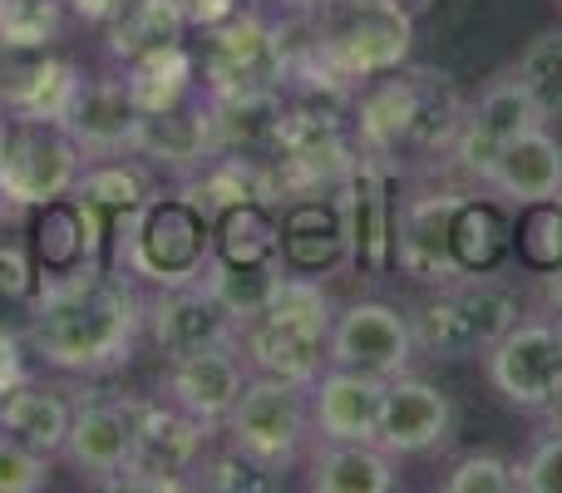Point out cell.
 <instances>
[{
  "instance_id": "obj_22",
  "label": "cell",
  "mask_w": 562,
  "mask_h": 493,
  "mask_svg": "<svg viewBox=\"0 0 562 493\" xmlns=\"http://www.w3.org/2000/svg\"><path fill=\"white\" fill-rule=\"evenodd\" d=\"M134 154L154 168H168V173H198L217 154V124L207 89H198L193 99L164 109V114H138Z\"/></svg>"
},
{
  "instance_id": "obj_10",
  "label": "cell",
  "mask_w": 562,
  "mask_h": 493,
  "mask_svg": "<svg viewBox=\"0 0 562 493\" xmlns=\"http://www.w3.org/2000/svg\"><path fill=\"white\" fill-rule=\"evenodd\" d=\"M217 429L173 410L168 400H144L138 410V445L124 489H198V469L213 455Z\"/></svg>"
},
{
  "instance_id": "obj_31",
  "label": "cell",
  "mask_w": 562,
  "mask_h": 493,
  "mask_svg": "<svg viewBox=\"0 0 562 493\" xmlns=\"http://www.w3.org/2000/svg\"><path fill=\"white\" fill-rule=\"evenodd\" d=\"M183 35H188V20L173 0H124V5L114 10V20L104 25L109 59H114V65L144 59L168 45H183Z\"/></svg>"
},
{
  "instance_id": "obj_2",
  "label": "cell",
  "mask_w": 562,
  "mask_h": 493,
  "mask_svg": "<svg viewBox=\"0 0 562 493\" xmlns=\"http://www.w3.org/2000/svg\"><path fill=\"white\" fill-rule=\"evenodd\" d=\"M356 144L375 158L400 154H449L464 128L469 104L459 99L454 79L435 69H390L360 85L350 104Z\"/></svg>"
},
{
  "instance_id": "obj_4",
  "label": "cell",
  "mask_w": 562,
  "mask_h": 493,
  "mask_svg": "<svg viewBox=\"0 0 562 493\" xmlns=\"http://www.w3.org/2000/svg\"><path fill=\"white\" fill-rule=\"evenodd\" d=\"M336 301L326 296L316 277H296L286 271L277 301L262 316L243 321L237 346H243L252 376L296 380V385H316V376L330 366V326H336Z\"/></svg>"
},
{
  "instance_id": "obj_27",
  "label": "cell",
  "mask_w": 562,
  "mask_h": 493,
  "mask_svg": "<svg viewBox=\"0 0 562 493\" xmlns=\"http://www.w3.org/2000/svg\"><path fill=\"white\" fill-rule=\"evenodd\" d=\"M498 198L508 203H543V198L562 193V144L548 134L543 124L524 128L518 138H508L494 158V173L488 183Z\"/></svg>"
},
{
  "instance_id": "obj_14",
  "label": "cell",
  "mask_w": 562,
  "mask_h": 493,
  "mask_svg": "<svg viewBox=\"0 0 562 493\" xmlns=\"http://www.w3.org/2000/svg\"><path fill=\"white\" fill-rule=\"evenodd\" d=\"M538 124H548V119H543V109L533 104V94L524 89V79L498 75V79H488V85L479 89V99L469 104L464 128H459L454 148H449V164L464 178H474V183H488L498 148Z\"/></svg>"
},
{
  "instance_id": "obj_34",
  "label": "cell",
  "mask_w": 562,
  "mask_h": 493,
  "mask_svg": "<svg viewBox=\"0 0 562 493\" xmlns=\"http://www.w3.org/2000/svg\"><path fill=\"white\" fill-rule=\"evenodd\" d=\"M514 257L533 277H558L562 271V193L543 198V203H518Z\"/></svg>"
},
{
  "instance_id": "obj_17",
  "label": "cell",
  "mask_w": 562,
  "mask_h": 493,
  "mask_svg": "<svg viewBox=\"0 0 562 493\" xmlns=\"http://www.w3.org/2000/svg\"><path fill=\"white\" fill-rule=\"evenodd\" d=\"M75 148L85 154V164L94 158H124L134 154V134H138V109L128 99V85H124V69L114 75H85L69 99L65 119H59Z\"/></svg>"
},
{
  "instance_id": "obj_29",
  "label": "cell",
  "mask_w": 562,
  "mask_h": 493,
  "mask_svg": "<svg viewBox=\"0 0 562 493\" xmlns=\"http://www.w3.org/2000/svg\"><path fill=\"white\" fill-rule=\"evenodd\" d=\"M69 419H75V405L55 385H40V380H25V385L0 395V429L25 439L30 449H40L49 459H59V449H65Z\"/></svg>"
},
{
  "instance_id": "obj_43",
  "label": "cell",
  "mask_w": 562,
  "mask_h": 493,
  "mask_svg": "<svg viewBox=\"0 0 562 493\" xmlns=\"http://www.w3.org/2000/svg\"><path fill=\"white\" fill-rule=\"evenodd\" d=\"M119 5H124V0H65V10H69V15L89 20V25H109Z\"/></svg>"
},
{
  "instance_id": "obj_37",
  "label": "cell",
  "mask_w": 562,
  "mask_h": 493,
  "mask_svg": "<svg viewBox=\"0 0 562 493\" xmlns=\"http://www.w3.org/2000/svg\"><path fill=\"white\" fill-rule=\"evenodd\" d=\"M445 493H518V464L498 455H464L449 464Z\"/></svg>"
},
{
  "instance_id": "obj_13",
  "label": "cell",
  "mask_w": 562,
  "mask_h": 493,
  "mask_svg": "<svg viewBox=\"0 0 562 493\" xmlns=\"http://www.w3.org/2000/svg\"><path fill=\"white\" fill-rule=\"evenodd\" d=\"M488 385L514 410L543 415L562 390V336L548 321H518L488 346Z\"/></svg>"
},
{
  "instance_id": "obj_3",
  "label": "cell",
  "mask_w": 562,
  "mask_h": 493,
  "mask_svg": "<svg viewBox=\"0 0 562 493\" xmlns=\"http://www.w3.org/2000/svg\"><path fill=\"white\" fill-rule=\"evenodd\" d=\"M109 261L138 287H183L198 281L213 261V217L178 188H158L144 208L109 223Z\"/></svg>"
},
{
  "instance_id": "obj_46",
  "label": "cell",
  "mask_w": 562,
  "mask_h": 493,
  "mask_svg": "<svg viewBox=\"0 0 562 493\" xmlns=\"http://www.w3.org/2000/svg\"><path fill=\"white\" fill-rule=\"evenodd\" d=\"M553 326H558V336H562V321H553Z\"/></svg>"
},
{
  "instance_id": "obj_25",
  "label": "cell",
  "mask_w": 562,
  "mask_h": 493,
  "mask_svg": "<svg viewBox=\"0 0 562 493\" xmlns=\"http://www.w3.org/2000/svg\"><path fill=\"white\" fill-rule=\"evenodd\" d=\"M514 257V213L498 193H459L449 213V261L459 277L504 271Z\"/></svg>"
},
{
  "instance_id": "obj_44",
  "label": "cell",
  "mask_w": 562,
  "mask_h": 493,
  "mask_svg": "<svg viewBox=\"0 0 562 493\" xmlns=\"http://www.w3.org/2000/svg\"><path fill=\"white\" fill-rule=\"evenodd\" d=\"M5 144H10V114H0V158H5Z\"/></svg>"
},
{
  "instance_id": "obj_26",
  "label": "cell",
  "mask_w": 562,
  "mask_h": 493,
  "mask_svg": "<svg viewBox=\"0 0 562 493\" xmlns=\"http://www.w3.org/2000/svg\"><path fill=\"white\" fill-rule=\"evenodd\" d=\"M306 489L311 493H395V455L375 445V439H321L306 449Z\"/></svg>"
},
{
  "instance_id": "obj_7",
  "label": "cell",
  "mask_w": 562,
  "mask_h": 493,
  "mask_svg": "<svg viewBox=\"0 0 562 493\" xmlns=\"http://www.w3.org/2000/svg\"><path fill=\"white\" fill-rule=\"evenodd\" d=\"M227 449H237L243 459H252L262 474H291L296 464H306V449L316 439L311 425V385L277 376H252L237 395V405L227 410L223 429H217Z\"/></svg>"
},
{
  "instance_id": "obj_21",
  "label": "cell",
  "mask_w": 562,
  "mask_h": 493,
  "mask_svg": "<svg viewBox=\"0 0 562 493\" xmlns=\"http://www.w3.org/2000/svg\"><path fill=\"white\" fill-rule=\"evenodd\" d=\"M104 247H109V217H99L75 193L55 198L45 208H30V261H35V281L75 271L85 261H99Z\"/></svg>"
},
{
  "instance_id": "obj_20",
  "label": "cell",
  "mask_w": 562,
  "mask_h": 493,
  "mask_svg": "<svg viewBox=\"0 0 562 493\" xmlns=\"http://www.w3.org/2000/svg\"><path fill=\"white\" fill-rule=\"evenodd\" d=\"M237 321L223 301L213 296L203 277L183 281V287H158L148 296V340H154L164 356H188V350L203 346H227L237 340Z\"/></svg>"
},
{
  "instance_id": "obj_33",
  "label": "cell",
  "mask_w": 562,
  "mask_h": 493,
  "mask_svg": "<svg viewBox=\"0 0 562 493\" xmlns=\"http://www.w3.org/2000/svg\"><path fill=\"white\" fill-rule=\"evenodd\" d=\"M203 281L213 287V296L233 311L237 326H243V321L262 316V311L277 301L281 281H286V267H281V261H262V267H227V261H207Z\"/></svg>"
},
{
  "instance_id": "obj_8",
  "label": "cell",
  "mask_w": 562,
  "mask_h": 493,
  "mask_svg": "<svg viewBox=\"0 0 562 493\" xmlns=\"http://www.w3.org/2000/svg\"><path fill=\"white\" fill-rule=\"evenodd\" d=\"M85 154L59 124H40V119H15L10 124V144L0 158V208H45L55 198H69L79 183Z\"/></svg>"
},
{
  "instance_id": "obj_6",
  "label": "cell",
  "mask_w": 562,
  "mask_h": 493,
  "mask_svg": "<svg viewBox=\"0 0 562 493\" xmlns=\"http://www.w3.org/2000/svg\"><path fill=\"white\" fill-rule=\"evenodd\" d=\"M415 10L405 0H321L311 20V55L350 85L390 75L409 59Z\"/></svg>"
},
{
  "instance_id": "obj_15",
  "label": "cell",
  "mask_w": 562,
  "mask_h": 493,
  "mask_svg": "<svg viewBox=\"0 0 562 493\" xmlns=\"http://www.w3.org/2000/svg\"><path fill=\"white\" fill-rule=\"evenodd\" d=\"M415 330H409V316L390 301H350V306L336 311V326H330V350L326 360L330 366H346V370H366V376L380 380H395L409 370L415 360Z\"/></svg>"
},
{
  "instance_id": "obj_12",
  "label": "cell",
  "mask_w": 562,
  "mask_h": 493,
  "mask_svg": "<svg viewBox=\"0 0 562 493\" xmlns=\"http://www.w3.org/2000/svg\"><path fill=\"white\" fill-rule=\"evenodd\" d=\"M252 380V366H247L243 346L227 340V346H203L188 350V356H164V370L154 380V395L168 400L173 410L203 419V425L223 429L227 410L237 405L243 385Z\"/></svg>"
},
{
  "instance_id": "obj_42",
  "label": "cell",
  "mask_w": 562,
  "mask_h": 493,
  "mask_svg": "<svg viewBox=\"0 0 562 493\" xmlns=\"http://www.w3.org/2000/svg\"><path fill=\"white\" fill-rule=\"evenodd\" d=\"M173 5L183 10L188 30H213V25H223L227 15H237L243 0H173Z\"/></svg>"
},
{
  "instance_id": "obj_36",
  "label": "cell",
  "mask_w": 562,
  "mask_h": 493,
  "mask_svg": "<svg viewBox=\"0 0 562 493\" xmlns=\"http://www.w3.org/2000/svg\"><path fill=\"white\" fill-rule=\"evenodd\" d=\"M514 75L524 79V89L543 109V119H562V25L528 40Z\"/></svg>"
},
{
  "instance_id": "obj_5",
  "label": "cell",
  "mask_w": 562,
  "mask_h": 493,
  "mask_svg": "<svg viewBox=\"0 0 562 493\" xmlns=\"http://www.w3.org/2000/svg\"><path fill=\"white\" fill-rule=\"evenodd\" d=\"M524 316V296L514 281L498 271L488 277H454L435 287L415 311H409V330H415V350L429 360H469L488 356L504 330L518 326Z\"/></svg>"
},
{
  "instance_id": "obj_23",
  "label": "cell",
  "mask_w": 562,
  "mask_h": 493,
  "mask_svg": "<svg viewBox=\"0 0 562 493\" xmlns=\"http://www.w3.org/2000/svg\"><path fill=\"white\" fill-rule=\"evenodd\" d=\"M385 385L390 380L366 376V370H346V366H326L311 385V425L316 439H375L380 429V410H385Z\"/></svg>"
},
{
  "instance_id": "obj_30",
  "label": "cell",
  "mask_w": 562,
  "mask_h": 493,
  "mask_svg": "<svg viewBox=\"0 0 562 493\" xmlns=\"http://www.w3.org/2000/svg\"><path fill=\"white\" fill-rule=\"evenodd\" d=\"M154 193H158V168L144 164L138 154L94 158V164L79 168V183H75L79 203H89L99 217H109V223L134 213V208H144Z\"/></svg>"
},
{
  "instance_id": "obj_1",
  "label": "cell",
  "mask_w": 562,
  "mask_h": 493,
  "mask_svg": "<svg viewBox=\"0 0 562 493\" xmlns=\"http://www.w3.org/2000/svg\"><path fill=\"white\" fill-rule=\"evenodd\" d=\"M30 360L55 376L104 380L134 366L148 336V296L109 257L35 281L25 321Z\"/></svg>"
},
{
  "instance_id": "obj_32",
  "label": "cell",
  "mask_w": 562,
  "mask_h": 493,
  "mask_svg": "<svg viewBox=\"0 0 562 493\" xmlns=\"http://www.w3.org/2000/svg\"><path fill=\"white\" fill-rule=\"evenodd\" d=\"M124 85H128V99H134L138 114H164V109L183 104L193 99L198 89V59L193 49L183 45H168V49H154L144 59H128L124 65Z\"/></svg>"
},
{
  "instance_id": "obj_40",
  "label": "cell",
  "mask_w": 562,
  "mask_h": 493,
  "mask_svg": "<svg viewBox=\"0 0 562 493\" xmlns=\"http://www.w3.org/2000/svg\"><path fill=\"white\" fill-rule=\"evenodd\" d=\"M30 296H35V261H30V247L0 243V306L30 301Z\"/></svg>"
},
{
  "instance_id": "obj_24",
  "label": "cell",
  "mask_w": 562,
  "mask_h": 493,
  "mask_svg": "<svg viewBox=\"0 0 562 493\" xmlns=\"http://www.w3.org/2000/svg\"><path fill=\"white\" fill-rule=\"evenodd\" d=\"M459 193H419L400 203L395 217V271L419 287H445L454 281V261H449V213H454Z\"/></svg>"
},
{
  "instance_id": "obj_28",
  "label": "cell",
  "mask_w": 562,
  "mask_h": 493,
  "mask_svg": "<svg viewBox=\"0 0 562 493\" xmlns=\"http://www.w3.org/2000/svg\"><path fill=\"white\" fill-rule=\"evenodd\" d=\"M213 261H227V267L281 261V213L272 198H243L213 213Z\"/></svg>"
},
{
  "instance_id": "obj_45",
  "label": "cell",
  "mask_w": 562,
  "mask_h": 493,
  "mask_svg": "<svg viewBox=\"0 0 562 493\" xmlns=\"http://www.w3.org/2000/svg\"><path fill=\"white\" fill-rule=\"evenodd\" d=\"M553 415L562 419V390H558V400H553Z\"/></svg>"
},
{
  "instance_id": "obj_39",
  "label": "cell",
  "mask_w": 562,
  "mask_h": 493,
  "mask_svg": "<svg viewBox=\"0 0 562 493\" xmlns=\"http://www.w3.org/2000/svg\"><path fill=\"white\" fill-rule=\"evenodd\" d=\"M518 489L524 493H562V429L538 439L533 455L518 464Z\"/></svg>"
},
{
  "instance_id": "obj_38",
  "label": "cell",
  "mask_w": 562,
  "mask_h": 493,
  "mask_svg": "<svg viewBox=\"0 0 562 493\" xmlns=\"http://www.w3.org/2000/svg\"><path fill=\"white\" fill-rule=\"evenodd\" d=\"M49 474H55V459L0 429V493H40L49 489Z\"/></svg>"
},
{
  "instance_id": "obj_11",
  "label": "cell",
  "mask_w": 562,
  "mask_h": 493,
  "mask_svg": "<svg viewBox=\"0 0 562 493\" xmlns=\"http://www.w3.org/2000/svg\"><path fill=\"white\" fill-rule=\"evenodd\" d=\"M138 410H144V400H124V395L75 405L59 459L69 464V474L79 484L124 489V474L134 464V445H138Z\"/></svg>"
},
{
  "instance_id": "obj_18",
  "label": "cell",
  "mask_w": 562,
  "mask_h": 493,
  "mask_svg": "<svg viewBox=\"0 0 562 493\" xmlns=\"http://www.w3.org/2000/svg\"><path fill=\"white\" fill-rule=\"evenodd\" d=\"M449 435H454V400L445 390L409 376V370L390 380L380 429H375V445L385 455H395V459L435 455V449L449 445Z\"/></svg>"
},
{
  "instance_id": "obj_16",
  "label": "cell",
  "mask_w": 562,
  "mask_h": 493,
  "mask_svg": "<svg viewBox=\"0 0 562 493\" xmlns=\"http://www.w3.org/2000/svg\"><path fill=\"white\" fill-rule=\"evenodd\" d=\"M203 89L207 94H233V89H281V30L267 25L257 10H237L223 25L203 30Z\"/></svg>"
},
{
  "instance_id": "obj_35",
  "label": "cell",
  "mask_w": 562,
  "mask_h": 493,
  "mask_svg": "<svg viewBox=\"0 0 562 493\" xmlns=\"http://www.w3.org/2000/svg\"><path fill=\"white\" fill-rule=\"evenodd\" d=\"M65 0H0V45L49 49L65 40Z\"/></svg>"
},
{
  "instance_id": "obj_41",
  "label": "cell",
  "mask_w": 562,
  "mask_h": 493,
  "mask_svg": "<svg viewBox=\"0 0 562 493\" xmlns=\"http://www.w3.org/2000/svg\"><path fill=\"white\" fill-rule=\"evenodd\" d=\"M25 380H35V376H30V346H25V336L0 326V395H5V390H15V385H25Z\"/></svg>"
},
{
  "instance_id": "obj_19",
  "label": "cell",
  "mask_w": 562,
  "mask_h": 493,
  "mask_svg": "<svg viewBox=\"0 0 562 493\" xmlns=\"http://www.w3.org/2000/svg\"><path fill=\"white\" fill-rule=\"evenodd\" d=\"M277 213H281V267H286V271L326 281L330 271H346L350 267L340 193L286 198Z\"/></svg>"
},
{
  "instance_id": "obj_9",
  "label": "cell",
  "mask_w": 562,
  "mask_h": 493,
  "mask_svg": "<svg viewBox=\"0 0 562 493\" xmlns=\"http://www.w3.org/2000/svg\"><path fill=\"white\" fill-rule=\"evenodd\" d=\"M340 193V213H346V243H350V271H360L366 281L395 277V168L390 158H375L360 148L356 168L346 173Z\"/></svg>"
}]
</instances>
